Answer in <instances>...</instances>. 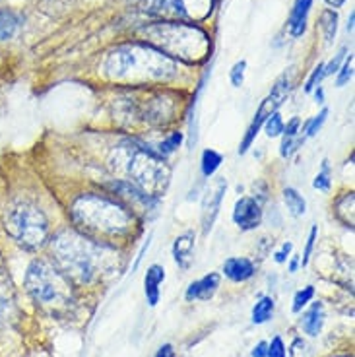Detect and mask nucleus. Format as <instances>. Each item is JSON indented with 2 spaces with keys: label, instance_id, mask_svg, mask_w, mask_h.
<instances>
[{
  "label": "nucleus",
  "instance_id": "13",
  "mask_svg": "<svg viewBox=\"0 0 355 357\" xmlns=\"http://www.w3.org/2000/svg\"><path fill=\"white\" fill-rule=\"evenodd\" d=\"M257 266L252 264V260L233 257L223 262V274L229 278L231 282H247L255 276Z\"/></svg>",
  "mask_w": 355,
  "mask_h": 357
},
{
  "label": "nucleus",
  "instance_id": "33",
  "mask_svg": "<svg viewBox=\"0 0 355 357\" xmlns=\"http://www.w3.org/2000/svg\"><path fill=\"white\" fill-rule=\"evenodd\" d=\"M317 235H319V227L312 225L311 233H309V239H307V247H305V252L301 257V266H307L309 264V259H311V252L315 249V241H317Z\"/></svg>",
  "mask_w": 355,
  "mask_h": 357
},
{
  "label": "nucleus",
  "instance_id": "25",
  "mask_svg": "<svg viewBox=\"0 0 355 357\" xmlns=\"http://www.w3.org/2000/svg\"><path fill=\"white\" fill-rule=\"evenodd\" d=\"M326 116H328V109H322L319 115L312 116L311 121H307V123H305V128H303V132H305L303 138H311V136H315V134L319 132L320 126L324 125V121H326Z\"/></svg>",
  "mask_w": 355,
  "mask_h": 357
},
{
  "label": "nucleus",
  "instance_id": "10",
  "mask_svg": "<svg viewBox=\"0 0 355 357\" xmlns=\"http://www.w3.org/2000/svg\"><path fill=\"white\" fill-rule=\"evenodd\" d=\"M233 222L243 231L257 229L260 222H262V208L255 198H239L235 208H233Z\"/></svg>",
  "mask_w": 355,
  "mask_h": 357
},
{
  "label": "nucleus",
  "instance_id": "22",
  "mask_svg": "<svg viewBox=\"0 0 355 357\" xmlns=\"http://www.w3.org/2000/svg\"><path fill=\"white\" fill-rule=\"evenodd\" d=\"M320 27H322V33H324V39L326 43H332V39L336 37L338 31V14L334 10H324L320 14Z\"/></svg>",
  "mask_w": 355,
  "mask_h": 357
},
{
  "label": "nucleus",
  "instance_id": "1",
  "mask_svg": "<svg viewBox=\"0 0 355 357\" xmlns=\"http://www.w3.org/2000/svg\"><path fill=\"white\" fill-rule=\"evenodd\" d=\"M54 266L76 284H93L115 270L116 252L105 243L93 241L84 233L66 229L51 241Z\"/></svg>",
  "mask_w": 355,
  "mask_h": 357
},
{
  "label": "nucleus",
  "instance_id": "12",
  "mask_svg": "<svg viewBox=\"0 0 355 357\" xmlns=\"http://www.w3.org/2000/svg\"><path fill=\"white\" fill-rule=\"evenodd\" d=\"M173 259L177 262L179 268L188 270L192 266L195 260V233L187 231L179 235L175 243H173Z\"/></svg>",
  "mask_w": 355,
  "mask_h": 357
},
{
  "label": "nucleus",
  "instance_id": "8",
  "mask_svg": "<svg viewBox=\"0 0 355 357\" xmlns=\"http://www.w3.org/2000/svg\"><path fill=\"white\" fill-rule=\"evenodd\" d=\"M216 0H146L144 12L163 22L195 24L210 16Z\"/></svg>",
  "mask_w": 355,
  "mask_h": 357
},
{
  "label": "nucleus",
  "instance_id": "43",
  "mask_svg": "<svg viewBox=\"0 0 355 357\" xmlns=\"http://www.w3.org/2000/svg\"><path fill=\"white\" fill-rule=\"evenodd\" d=\"M322 99H324V93H322V89H317V101H319V103H324V101H322Z\"/></svg>",
  "mask_w": 355,
  "mask_h": 357
},
{
  "label": "nucleus",
  "instance_id": "40",
  "mask_svg": "<svg viewBox=\"0 0 355 357\" xmlns=\"http://www.w3.org/2000/svg\"><path fill=\"white\" fill-rule=\"evenodd\" d=\"M301 266V259H299V257H293L292 259V262H289V272H297V268Z\"/></svg>",
  "mask_w": 355,
  "mask_h": 357
},
{
  "label": "nucleus",
  "instance_id": "19",
  "mask_svg": "<svg viewBox=\"0 0 355 357\" xmlns=\"http://www.w3.org/2000/svg\"><path fill=\"white\" fill-rule=\"evenodd\" d=\"M284 202L287 206V210H289V214L295 215V218H299V215L307 212V202L295 188H284Z\"/></svg>",
  "mask_w": 355,
  "mask_h": 357
},
{
  "label": "nucleus",
  "instance_id": "41",
  "mask_svg": "<svg viewBox=\"0 0 355 357\" xmlns=\"http://www.w3.org/2000/svg\"><path fill=\"white\" fill-rule=\"evenodd\" d=\"M324 2H326L328 6H332V8H340L346 0H324Z\"/></svg>",
  "mask_w": 355,
  "mask_h": 357
},
{
  "label": "nucleus",
  "instance_id": "16",
  "mask_svg": "<svg viewBox=\"0 0 355 357\" xmlns=\"http://www.w3.org/2000/svg\"><path fill=\"white\" fill-rule=\"evenodd\" d=\"M322 324H324V307L319 301V303H312L311 309L303 314L301 328L305 331V334H309V336L315 338L322 331Z\"/></svg>",
  "mask_w": 355,
  "mask_h": 357
},
{
  "label": "nucleus",
  "instance_id": "17",
  "mask_svg": "<svg viewBox=\"0 0 355 357\" xmlns=\"http://www.w3.org/2000/svg\"><path fill=\"white\" fill-rule=\"evenodd\" d=\"M354 192H346L342 198H338L336 204H334V215H336L340 222L344 223L346 227H354L355 218H354Z\"/></svg>",
  "mask_w": 355,
  "mask_h": 357
},
{
  "label": "nucleus",
  "instance_id": "35",
  "mask_svg": "<svg viewBox=\"0 0 355 357\" xmlns=\"http://www.w3.org/2000/svg\"><path fill=\"white\" fill-rule=\"evenodd\" d=\"M299 126H301V119H297V116H293L292 121L284 125V138H297V134H299Z\"/></svg>",
  "mask_w": 355,
  "mask_h": 357
},
{
  "label": "nucleus",
  "instance_id": "32",
  "mask_svg": "<svg viewBox=\"0 0 355 357\" xmlns=\"http://www.w3.org/2000/svg\"><path fill=\"white\" fill-rule=\"evenodd\" d=\"M346 54H347V49L344 47V49H340V53L334 54V59H332L328 64H324V78H326V76H332L334 72L340 70V64H342V61L346 59Z\"/></svg>",
  "mask_w": 355,
  "mask_h": 357
},
{
  "label": "nucleus",
  "instance_id": "28",
  "mask_svg": "<svg viewBox=\"0 0 355 357\" xmlns=\"http://www.w3.org/2000/svg\"><path fill=\"white\" fill-rule=\"evenodd\" d=\"M352 76H354V54H349V56L346 59V63H344V66L338 70V78H336L338 88H344L347 82L352 80Z\"/></svg>",
  "mask_w": 355,
  "mask_h": 357
},
{
  "label": "nucleus",
  "instance_id": "39",
  "mask_svg": "<svg viewBox=\"0 0 355 357\" xmlns=\"http://www.w3.org/2000/svg\"><path fill=\"white\" fill-rule=\"evenodd\" d=\"M156 357H175V349L171 344H163L160 349H158V354Z\"/></svg>",
  "mask_w": 355,
  "mask_h": 357
},
{
  "label": "nucleus",
  "instance_id": "14",
  "mask_svg": "<svg viewBox=\"0 0 355 357\" xmlns=\"http://www.w3.org/2000/svg\"><path fill=\"white\" fill-rule=\"evenodd\" d=\"M165 280V270L160 264H151L146 272L144 278V291H146V299L150 307H156L160 303V286Z\"/></svg>",
  "mask_w": 355,
  "mask_h": 357
},
{
  "label": "nucleus",
  "instance_id": "24",
  "mask_svg": "<svg viewBox=\"0 0 355 357\" xmlns=\"http://www.w3.org/2000/svg\"><path fill=\"white\" fill-rule=\"evenodd\" d=\"M315 297V287L307 286L299 289L295 297H293V305H292V311L293 312H301L303 307H307V305L311 303V299Z\"/></svg>",
  "mask_w": 355,
  "mask_h": 357
},
{
  "label": "nucleus",
  "instance_id": "37",
  "mask_svg": "<svg viewBox=\"0 0 355 357\" xmlns=\"http://www.w3.org/2000/svg\"><path fill=\"white\" fill-rule=\"evenodd\" d=\"M292 357H309V348L301 338H297L292 346Z\"/></svg>",
  "mask_w": 355,
  "mask_h": 357
},
{
  "label": "nucleus",
  "instance_id": "42",
  "mask_svg": "<svg viewBox=\"0 0 355 357\" xmlns=\"http://www.w3.org/2000/svg\"><path fill=\"white\" fill-rule=\"evenodd\" d=\"M354 22H355V14L352 12V14H349V20H347V31H349V33L354 31Z\"/></svg>",
  "mask_w": 355,
  "mask_h": 357
},
{
  "label": "nucleus",
  "instance_id": "18",
  "mask_svg": "<svg viewBox=\"0 0 355 357\" xmlns=\"http://www.w3.org/2000/svg\"><path fill=\"white\" fill-rule=\"evenodd\" d=\"M12 280L8 276V270H6V264L0 257V314L6 312L12 305Z\"/></svg>",
  "mask_w": 355,
  "mask_h": 357
},
{
  "label": "nucleus",
  "instance_id": "20",
  "mask_svg": "<svg viewBox=\"0 0 355 357\" xmlns=\"http://www.w3.org/2000/svg\"><path fill=\"white\" fill-rule=\"evenodd\" d=\"M18 29V18L10 10H0V41H8Z\"/></svg>",
  "mask_w": 355,
  "mask_h": 357
},
{
  "label": "nucleus",
  "instance_id": "26",
  "mask_svg": "<svg viewBox=\"0 0 355 357\" xmlns=\"http://www.w3.org/2000/svg\"><path fill=\"white\" fill-rule=\"evenodd\" d=\"M264 130L270 138H275V136H282L284 132V121H282V116L280 113L275 111L272 115L268 116L266 121H264Z\"/></svg>",
  "mask_w": 355,
  "mask_h": 357
},
{
  "label": "nucleus",
  "instance_id": "9",
  "mask_svg": "<svg viewBox=\"0 0 355 357\" xmlns=\"http://www.w3.org/2000/svg\"><path fill=\"white\" fill-rule=\"evenodd\" d=\"M225 190H227V181L225 178H218L212 187L206 190L204 200H202V218H200L202 220V231H204V235L212 231L213 223L218 220Z\"/></svg>",
  "mask_w": 355,
  "mask_h": 357
},
{
  "label": "nucleus",
  "instance_id": "30",
  "mask_svg": "<svg viewBox=\"0 0 355 357\" xmlns=\"http://www.w3.org/2000/svg\"><path fill=\"white\" fill-rule=\"evenodd\" d=\"M245 70H247V61H239V63L233 64V68H231V84L235 86V88H241L243 86V82H245Z\"/></svg>",
  "mask_w": 355,
  "mask_h": 357
},
{
  "label": "nucleus",
  "instance_id": "34",
  "mask_svg": "<svg viewBox=\"0 0 355 357\" xmlns=\"http://www.w3.org/2000/svg\"><path fill=\"white\" fill-rule=\"evenodd\" d=\"M268 357H287L284 340L280 338V336H275L272 340V344H268Z\"/></svg>",
  "mask_w": 355,
  "mask_h": 357
},
{
  "label": "nucleus",
  "instance_id": "7",
  "mask_svg": "<svg viewBox=\"0 0 355 357\" xmlns=\"http://www.w3.org/2000/svg\"><path fill=\"white\" fill-rule=\"evenodd\" d=\"M4 229L24 249L36 250L49 239V220L45 212L29 200H16L4 212Z\"/></svg>",
  "mask_w": 355,
  "mask_h": 357
},
{
  "label": "nucleus",
  "instance_id": "27",
  "mask_svg": "<svg viewBox=\"0 0 355 357\" xmlns=\"http://www.w3.org/2000/svg\"><path fill=\"white\" fill-rule=\"evenodd\" d=\"M330 185H332V181H330V165L328 161L324 160L322 161V169H320L319 175L315 177L312 187L317 188V190H322V192H328Z\"/></svg>",
  "mask_w": 355,
  "mask_h": 357
},
{
  "label": "nucleus",
  "instance_id": "31",
  "mask_svg": "<svg viewBox=\"0 0 355 357\" xmlns=\"http://www.w3.org/2000/svg\"><path fill=\"white\" fill-rule=\"evenodd\" d=\"M322 80H324V64H319V66L312 70L311 76H309L307 84H305V91H307V93L315 91V88H317Z\"/></svg>",
  "mask_w": 355,
  "mask_h": 357
},
{
  "label": "nucleus",
  "instance_id": "2",
  "mask_svg": "<svg viewBox=\"0 0 355 357\" xmlns=\"http://www.w3.org/2000/svg\"><path fill=\"white\" fill-rule=\"evenodd\" d=\"M175 72L177 64L173 59L142 41L116 47L105 61V74L111 80L133 86L148 82H165L173 78Z\"/></svg>",
  "mask_w": 355,
  "mask_h": 357
},
{
  "label": "nucleus",
  "instance_id": "29",
  "mask_svg": "<svg viewBox=\"0 0 355 357\" xmlns=\"http://www.w3.org/2000/svg\"><path fill=\"white\" fill-rule=\"evenodd\" d=\"M181 142H183V132H171L167 138L160 144V153L161 155H167V153L175 152L179 146H181Z\"/></svg>",
  "mask_w": 355,
  "mask_h": 357
},
{
  "label": "nucleus",
  "instance_id": "38",
  "mask_svg": "<svg viewBox=\"0 0 355 357\" xmlns=\"http://www.w3.org/2000/svg\"><path fill=\"white\" fill-rule=\"evenodd\" d=\"M252 357H268V344L266 342H258L252 349Z\"/></svg>",
  "mask_w": 355,
  "mask_h": 357
},
{
  "label": "nucleus",
  "instance_id": "21",
  "mask_svg": "<svg viewBox=\"0 0 355 357\" xmlns=\"http://www.w3.org/2000/svg\"><path fill=\"white\" fill-rule=\"evenodd\" d=\"M272 312H274V299L272 297H260V301L252 307V322L264 324L272 319Z\"/></svg>",
  "mask_w": 355,
  "mask_h": 357
},
{
  "label": "nucleus",
  "instance_id": "3",
  "mask_svg": "<svg viewBox=\"0 0 355 357\" xmlns=\"http://www.w3.org/2000/svg\"><path fill=\"white\" fill-rule=\"evenodd\" d=\"M72 220L93 241L123 239L134 227V214L126 206L101 195H82L72 204Z\"/></svg>",
  "mask_w": 355,
  "mask_h": 357
},
{
  "label": "nucleus",
  "instance_id": "23",
  "mask_svg": "<svg viewBox=\"0 0 355 357\" xmlns=\"http://www.w3.org/2000/svg\"><path fill=\"white\" fill-rule=\"evenodd\" d=\"M222 161V153H218L216 150H204V153H202V161H200L202 175H204V177H212L213 173L220 169Z\"/></svg>",
  "mask_w": 355,
  "mask_h": 357
},
{
  "label": "nucleus",
  "instance_id": "36",
  "mask_svg": "<svg viewBox=\"0 0 355 357\" xmlns=\"http://www.w3.org/2000/svg\"><path fill=\"white\" fill-rule=\"evenodd\" d=\"M292 250H293L292 243H289V241L284 243V245H282V249L275 250V252H274V260H275V262H278V264H284L285 260L289 259Z\"/></svg>",
  "mask_w": 355,
  "mask_h": 357
},
{
  "label": "nucleus",
  "instance_id": "5",
  "mask_svg": "<svg viewBox=\"0 0 355 357\" xmlns=\"http://www.w3.org/2000/svg\"><path fill=\"white\" fill-rule=\"evenodd\" d=\"M111 165L116 171H123L134 187L144 190L148 197L158 198L165 192L171 178V169L160 155L148 148L136 144H123L113 153Z\"/></svg>",
  "mask_w": 355,
  "mask_h": 357
},
{
  "label": "nucleus",
  "instance_id": "4",
  "mask_svg": "<svg viewBox=\"0 0 355 357\" xmlns=\"http://www.w3.org/2000/svg\"><path fill=\"white\" fill-rule=\"evenodd\" d=\"M140 31L146 37L144 43L156 47L169 59H179L183 63H200L210 51V37L195 24L161 20L158 24L144 26Z\"/></svg>",
  "mask_w": 355,
  "mask_h": 357
},
{
  "label": "nucleus",
  "instance_id": "15",
  "mask_svg": "<svg viewBox=\"0 0 355 357\" xmlns=\"http://www.w3.org/2000/svg\"><path fill=\"white\" fill-rule=\"evenodd\" d=\"M312 0H295L289 16V31L293 37H301L307 29V18L311 12Z\"/></svg>",
  "mask_w": 355,
  "mask_h": 357
},
{
  "label": "nucleus",
  "instance_id": "11",
  "mask_svg": "<svg viewBox=\"0 0 355 357\" xmlns=\"http://www.w3.org/2000/svg\"><path fill=\"white\" fill-rule=\"evenodd\" d=\"M220 282H222V278L220 274H208V276L200 278V280H196L192 282L187 289V297L188 301H195V299H200V301H208V299H212L213 294L218 291V287H220Z\"/></svg>",
  "mask_w": 355,
  "mask_h": 357
},
{
  "label": "nucleus",
  "instance_id": "6",
  "mask_svg": "<svg viewBox=\"0 0 355 357\" xmlns=\"http://www.w3.org/2000/svg\"><path fill=\"white\" fill-rule=\"evenodd\" d=\"M24 284L31 299L54 314L70 311V307L74 305L72 282L47 260H33L29 264Z\"/></svg>",
  "mask_w": 355,
  "mask_h": 357
}]
</instances>
